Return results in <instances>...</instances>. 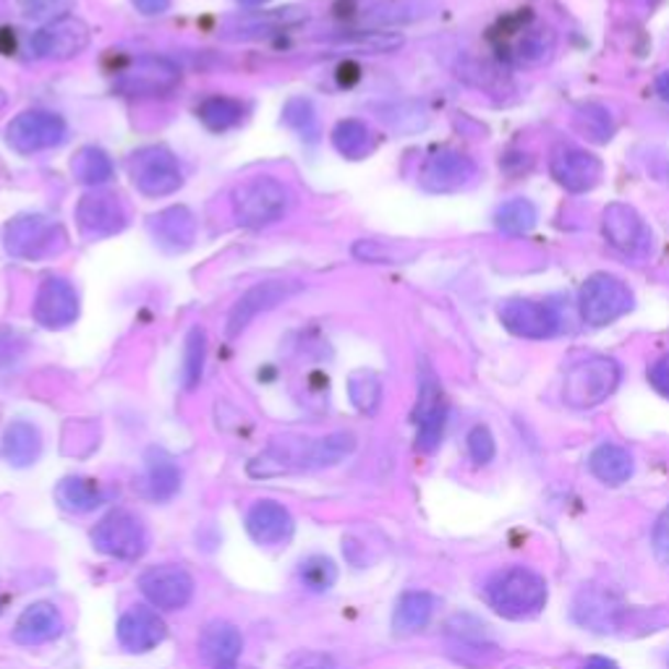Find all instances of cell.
Instances as JSON below:
<instances>
[{"mask_svg":"<svg viewBox=\"0 0 669 669\" xmlns=\"http://www.w3.org/2000/svg\"><path fill=\"white\" fill-rule=\"evenodd\" d=\"M484 596L497 615L526 620L539 615L547 604V581L523 565L497 570L484 586Z\"/></svg>","mask_w":669,"mask_h":669,"instance_id":"obj_1","label":"cell"},{"mask_svg":"<svg viewBox=\"0 0 669 669\" xmlns=\"http://www.w3.org/2000/svg\"><path fill=\"white\" fill-rule=\"evenodd\" d=\"M623 369L615 358L610 356H591L578 361L568 375H565L562 384V400L565 405L576 411L594 409V405L604 403L612 392L617 390Z\"/></svg>","mask_w":669,"mask_h":669,"instance_id":"obj_2","label":"cell"},{"mask_svg":"<svg viewBox=\"0 0 669 669\" xmlns=\"http://www.w3.org/2000/svg\"><path fill=\"white\" fill-rule=\"evenodd\" d=\"M68 244L60 223L45 215H22L11 220L3 231V246L13 259L43 261L58 257Z\"/></svg>","mask_w":669,"mask_h":669,"instance_id":"obj_3","label":"cell"},{"mask_svg":"<svg viewBox=\"0 0 669 669\" xmlns=\"http://www.w3.org/2000/svg\"><path fill=\"white\" fill-rule=\"evenodd\" d=\"M291 189L270 176L252 178V181L241 183L236 194H233L236 218L238 223L246 227H265L278 223V220L291 210Z\"/></svg>","mask_w":669,"mask_h":669,"instance_id":"obj_4","label":"cell"},{"mask_svg":"<svg viewBox=\"0 0 669 669\" xmlns=\"http://www.w3.org/2000/svg\"><path fill=\"white\" fill-rule=\"evenodd\" d=\"M129 176L144 197H168L183 186L181 165L165 147H144L129 160Z\"/></svg>","mask_w":669,"mask_h":669,"instance_id":"obj_5","label":"cell"},{"mask_svg":"<svg viewBox=\"0 0 669 669\" xmlns=\"http://www.w3.org/2000/svg\"><path fill=\"white\" fill-rule=\"evenodd\" d=\"M578 306H581V316L591 327H604V324L615 322L625 312H631L633 293L627 286L615 275H591L583 282L581 293H578Z\"/></svg>","mask_w":669,"mask_h":669,"instance_id":"obj_6","label":"cell"},{"mask_svg":"<svg viewBox=\"0 0 669 669\" xmlns=\"http://www.w3.org/2000/svg\"><path fill=\"white\" fill-rule=\"evenodd\" d=\"M94 549L115 560H140L147 551V528L136 515L126 510H115L102 519L92 531Z\"/></svg>","mask_w":669,"mask_h":669,"instance_id":"obj_7","label":"cell"},{"mask_svg":"<svg viewBox=\"0 0 669 669\" xmlns=\"http://www.w3.org/2000/svg\"><path fill=\"white\" fill-rule=\"evenodd\" d=\"M181 81V68L163 55H140L119 74L115 87L129 98H157L174 92Z\"/></svg>","mask_w":669,"mask_h":669,"instance_id":"obj_8","label":"cell"},{"mask_svg":"<svg viewBox=\"0 0 669 669\" xmlns=\"http://www.w3.org/2000/svg\"><path fill=\"white\" fill-rule=\"evenodd\" d=\"M68 126L58 113L51 110H26V113L16 115L5 129V142L22 155H32V152L53 149L66 142Z\"/></svg>","mask_w":669,"mask_h":669,"instance_id":"obj_9","label":"cell"},{"mask_svg":"<svg viewBox=\"0 0 669 669\" xmlns=\"http://www.w3.org/2000/svg\"><path fill=\"white\" fill-rule=\"evenodd\" d=\"M194 578L181 565H157L140 576V591L152 606L163 612L183 610L194 596Z\"/></svg>","mask_w":669,"mask_h":669,"instance_id":"obj_10","label":"cell"},{"mask_svg":"<svg viewBox=\"0 0 669 669\" xmlns=\"http://www.w3.org/2000/svg\"><path fill=\"white\" fill-rule=\"evenodd\" d=\"M129 225V210L119 194L110 191H92L81 197L76 207V227L87 241H102L121 233Z\"/></svg>","mask_w":669,"mask_h":669,"instance_id":"obj_11","label":"cell"},{"mask_svg":"<svg viewBox=\"0 0 669 669\" xmlns=\"http://www.w3.org/2000/svg\"><path fill=\"white\" fill-rule=\"evenodd\" d=\"M301 282L296 280H265L257 282L254 288H248V291L241 296V299L233 303L231 314H227V324H225V335L227 337H236L244 333V330L252 324L261 312H270V309L278 306V303L288 301L291 296H296L301 291Z\"/></svg>","mask_w":669,"mask_h":669,"instance_id":"obj_12","label":"cell"},{"mask_svg":"<svg viewBox=\"0 0 669 669\" xmlns=\"http://www.w3.org/2000/svg\"><path fill=\"white\" fill-rule=\"evenodd\" d=\"M32 314L45 330H66L79 316V293L66 278H45L34 296Z\"/></svg>","mask_w":669,"mask_h":669,"instance_id":"obj_13","label":"cell"},{"mask_svg":"<svg viewBox=\"0 0 669 669\" xmlns=\"http://www.w3.org/2000/svg\"><path fill=\"white\" fill-rule=\"evenodd\" d=\"M500 320L513 335L528 337V341H544L560 333V314L551 303L515 299L502 306Z\"/></svg>","mask_w":669,"mask_h":669,"instance_id":"obj_14","label":"cell"},{"mask_svg":"<svg viewBox=\"0 0 669 669\" xmlns=\"http://www.w3.org/2000/svg\"><path fill=\"white\" fill-rule=\"evenodd\" d=\"M89 37H92V32H89V26L81 22V19L66 16L53 24H45L40 32H34L30 45L40 58L68 60L87 51Z\"/></svg>","mask_w":669,"mask_h":669,"instance_id":"obj_15","label":"cell"},{"mask_svg":"<svg viewBox=\"0 0 669 669\" xmlns=\"http://www.w3.org/2000/svg\"><path fill=\"white\" fill-rule=\"evenodd\" d=\"M476 178V163L464 152L439 149L430 155L422 168V186L432 194H450L466 189Z\"/></svg>","mask_w":669,"mask_h":669,"instance_id":"obj_16","label":"cell"},{"mask_svg":"<svg viewBox=\"0 0 669 669\" xmlns=\"http://www.w3.org/2000/svg\"><path fill=\"white\" fill-rule=\"evenodd\" d=\"M549 170L555 181L565 186L568 191H589L594 189L602 178V163L591 152L570 147V144H560L551 152Z\"/></svg>","mask_w":669,"mask_h":669,"instance_id":"obj_17","label":"cell"},{"mask_svg":"<svg viewBox=\"0 0 669 669\" xmlns=\"http://www.w3.org/2000/svg\"><path fill=\"white\" fill-rule=\"evenodd\" d=\"M115 636H119L121 646L134 654H144L157 648L168 636L163 617L157 615L149 606H134V610L123 612L119 625H115Z\"/></svg>","mask_w":669,"mask_h":669,"instance_id":"obj_18","label":"cell"},{"mask_svg":"<svg viewBox=\"0 0 669 669\" xmlns=\"http://www.w3.org/2000/svg\"><path fill=\"white\" fill-rule=\"evenodd\" d=\"M447 422V405L445 395L439 390L437 379L432 375H424L422 390H419V403H416V424H419V437L416 445L419 450L432 453L439 445Z\"/></svg>","mask_w":669,"mask_h":669,"instance_id":"obj_19","label":"cell"},{"mask_svg":"<svg viewBox=\"0 0 669 669\" xmlns=\"http://www.w3.org/2000/svg\"><path fill=\"white\" fill-rule=\"evenodd\" d=\"M246 531L261 547H278L293 536V515L280 502L259 500L246 513Z\"/></svg>","mask_w":669,"mask_h":669,"instance_id":"obj_20","label":"cell"},{"mask_svg":"<svg viewBox=\"0 0 669 669\" xmlns=\"http://www.w3.org/2000/svg\"><path fill=\"white\" fill-rule=\"evenodd\" d=\"M604 236L617 252L631 254V257H640L648 248V231L644 220L636 215L627 204H610L604 210Z\"/></svg>","mask_w":669,"mask_h":669,"instance_id":"obj_21","label":"cell"},{"mask_svg":"<svg viewBox=\"0 0 669 669\" xmlns=\"http://www.w3.org/2000/svg\"><path fill=\"white\" fill-rule=\"evenodd\" d=\"M64 633V615L51 602L30 604L19 615L16 627H13V640L22 646H40L47 640H55Z\"/></svg>","mask_w":669,"mask_h":669,"instance_id":"obj_22","label":"cell"},{"mask_svg":"<svg viewBox=\"0 0 669 669\" xmlns=\"http://www.w3.org/2000/svg\"><path fill=\"white\" fill-rule=\"evenodd\" d=\"M149 233L165 252H186L197 241V220L186 207H168L149 220Z\"/></svg>","mask_w":669,"mask_h":669,"instance_id":"obj_23","label":"cell"},{"mask_svg":"<svg viewBox=\"0 0 669 669\" xmlns=\"http://www.w3.org/2000/svg\"><path fill=\"white\" fill-rule=\"evenodd\" d=\"M241 648H244V638L236 625L225 623V620H215V623L204 625L202 636H199V651H202L204 661L212 667H225L238 661Z\"/></svg>","mask_w":669,"mask_h":669,"instance_id":"obj_24","label":"cell"},{"mask_svg":"<svg viewBox=\"0 0 669 669\" xmlns=\"http://www.w3.org/2000/svg\"><path fill=\"white\" fill-rule=\"evenodd\" d=\"M306 22H309L306 9L288 5V9L261 11V13H252V16L238 19L236 30L233 32H238V37H267V34L296 30V26H301Z\"/></svg>","mask_w":669,"mask_h":669,"instance_id":"obj_25","label":"cell"},{"mask_svg":"<svg viewBox=\"0 0 669 669\" xmlns=\"http://www.w3.org/2000/svg\"><path fill=\"white\" fill-rule=\"evenodd\" d=\"M40 453H43V437H40L37 426L30 422H13L3 434V455L11 466L26 468L37 464Z\"/></svg>","mask_w":669,"mask_h":669,"instance_id":"obj_26","label":"cell"},{"mask_svg":"<svg viewBox=\"0 0 669 669\" xmlns=\"http://www.w3.org/2000/svg\"><path fill=\"white\" fill-rule=\"evenodd\" d=\"M589 468L599 481H604V484H610V487H620L631 479L636 464H633V455L627 453L625 447L606 443V445H599L596 450L591 453Z\"/></svg>","mask_w":669,"mask_h":669,"instance_id":"obj_27","label":"cell"},{"mask_svg":"<svg viewBox=\"0 0 669 669\" xmlns=\"http://www.w3.org/2000/svg\"><path fill=\"white\" fill-rule=\"evenodd\" d=\"M434 615V596L430 591H409L400 596L392 615V627L400 636H411V633L424 631Z\"/></svg>","mask_w":669,"mask_h":669,"instance_id":"obj_28","label":"cell"},{"mask_svg":"<svg viewBox=\"0 0 669 669\" xmlns=\"http://www.w3.org/2000/svg\"><path fill=\"white\" fill-rule=\"evenodd\" d=\"M356 450V437L350 432H335L314 439L303 447V468H330L346 460Z\"/></svg>","mask_w":669,"mask_h":669,"instance_id":"obj_29","label":"cell"},{"mask_svg":"<svg viewBox=\"0 0 669 669\" xmlns=\"http://www.w3.org/2000/svg\"><path fill=\"white\" fill-rule=\"evenodd\" d=\"M55 500L60 502V508L71 510V513H89V510L102 505L105 494H102V489L94 479L68 476V479L55 487Z\"/></svg>","mask_w":669,"mask_h":669,"instance_id":"obj_30","label":"cell"},{"mask_svg":"<svg viewBox=\"0 0 669 669\" xmlns=\"http://www.w3.org/2000/svg\"><path fill=\"white\" fill-rule=\"evenodd\" d=\"M147 489L157 502H168L181 489V471L163 450H149L147 455Z\"/></svg>","mask_w":669,"mask_h":669,"instance_id":"obj_31","label":"cell"},{"mask_svg":"<svg viewBox=\"0 0 669 669\" xmlns=\"http://www.w3.org/2000/svg\"><path fill=\"white\" fill-rule=\"evenodd\" d=\"M333 144L348 160H364L375 149V134L364 121L346 119L333 129Z\"/></svg>","mask_w":669,"mask_h":669,"instance_id":"obj_32","label":"cell"},{"mask_svg":"<svg viewBox=\"0 0 669 669\" xmlns=\"http://www.w3.org/2000/svg\"><path fill=\"white\" fill-rule=\"evenodd\" d=\"M521 32V37H515L513 45H510V58L528 66L547 60L555 51V34L544 30V26H523Z\"/></svg>","mask_w":669,"mask_h":669,"instance_id":"obj_33","label":"cell"},{"mask_svg":"<svg viewBox=\"0 0 669 669\" xmlns=\"http://www.w3.org/2000/svg\"><path fill=\"white\" fill-rule=\"evenodd\" d=\"M71 176L85 186H102L113 178V160L100 147H81L71 160Z\"/></svg>","mask_w":669,"mask_h":669,"instance_id":"obj_34","label":"cell"},{"mask_svg":"<svg viewBox=\"0 0 669 669\" xmlns=\"http://www.w3.org/2000/svg\"><path fill=\"white\" fill-rule=\"evenodd\" d=\"M199 119L210 131H227L244 121V105L233 98L215 94V98H207L199 105Z\"/></svg>","mask_w":669,"mask_h":669,"instance_id":"obj_35","label":"cell"},{"mask_svg":"<svg viewBox=\"0 0 669 669\" xmlns=\"http://www.w3.org/2000/svg\"><path fill=\"white\" fill-rule=\"evenodd\" d=\"M282 123H286L288 129H293L303 142L314 144L320 140V115H316L312 100L306 98L288 100L286 108H282Z\"/></svg>","mask_w":669,"mask_h":669,"instance_id":"obj_36","label":"cell"},{"mask_svg":"<svg viewBox=\"0 0 669 669\" xmlns=\"http://www.w3.org/2000/svg\"><path fill=\"white\" fill-rule=\"evenodd\" d=\"M204 358H207V333L204 327H191L186 335L183 346V388L194 390L202 379L204 371Z\"/></svg>","mask_w":669,"mask_h":669,"instance_id":"obj_37","label":"cell"},{"mask_svg":"<svg viewBox=\"0 0 669 669\" xmlns=\"http://www.w3.org/2000/svg\"><path fill=\"white\" fill-rule=\"evenodd\" d=\"M497 225L510 236H523L536 225V207L528 199H513V202L502 204L497 212Z\"/></svg>","mask_w":669,"mask_h":669,"instance_id":"obj_38","label":"cell"},{"mask_svg":"<svg viewBox=\"0 0 669 669\" xmlns=\"http://www.w3.org/2000/svg\"><path fill=\"white\" fill-rule=\"evenodd\" d=\"M299 578L309 591H314V594H322V591H330L335 586L337 568H335V562L330 560V557L312 555V557H306V560L301 562Z\"/></svg>","mask_w":669,"mask_h":669,"instance_id":"obj_39","label":"cell"},{"mask_svg":"<svg viewBox=\"0 0 669 669\" xmlns=\"http://www.w3.org/2000/svg\"><path fill=\"white\" fill-rule=\"evenodd\" d=\"M348 392L354 405L361 413H375L382 403V382H379L377 375L371 371H358V375L350 377Z\"/></svg>","mask_w":669,"mask_h":669,"instance_id":"obj_40","label":"cell"},{"mask_svg":"<svg viewBox=\"0 0 669 669\" xmlns=\"http://www.w3.org/2000/svg\"><path fill=\"white\" fill-rule=\"evenodd\" d=\"M354 257L361 261H382V265H398L413 257L409 248L398 244H382V241H358L354 244Z\"/></svg>","mask_w":669,"mask_h":669,"instance_id":"obj_41","label":"cell"},{"mask_svg":"<svg viewBox=\"0 0 669 669\" xmlns=\"http://www.w3.org/2000/svg\"><path fill=\"white\" fill-rule=\"evenodd\" d=\"M337 43L364 47V51H369V53H390V51H395V47L403 45V40H400L398 34H390V32H348V34H341Z\"/></svg>","mask_w":669,"mask_h":669,"instance_id":"obj_42","label":"cell"},{"mask_svg":"<svg viewBox=\"0 0 669 669\" xmlns=\"http://www.w3.org/2000/svg\"><path fill=\"white\" fill-rule=\"evenodd\" d=\"M19 5H22L26 19L53 24L68 16V11L74 9V0H19Z\"/></svg>","mask_w":669,"mask_h":669,"instance_id":"obj_43","label":"cell"},{"mask_svg":"<svg viewBox=\"0 0 669 669\" xmlns=\"http://www.w3.org/2000/svg\"><path fill=\"white\" fill-rule=\"evenodd\" d=\"M291 471V464H288V458L278 447H270V450L261 453L259 458H254L252 464H248V476H254V479H270V476H282Z\"/></svg>","mask_w":669,"mask_h":669,"instance_id":"obj_44","label":"cell"},{"mask_svg":"<svg viewBox=\"0 0 669 669\" xmlns=\"http://www.w3.org/2000/svg\"><path fill=\"white\" fill-rule=\"evenodd\" d=\"M578 123H581V129H583L586 134H589L594 142H606V140H610V134H612V121H610V113H606L604 108L586 105V108L581 110V115H578Z\"/></svg>","mask_w":669,"mask_h":669,"instance_id":"obj_45","label":"cell"},{"mask_svg":"<svg viewBox=\"0 0 669 669\" xmlns=\"http://www.w3.org/2000/svg\"><path fill=\"white\" fill-rule=\"evenodd\" d=\"M468 453H471L473 464L479 466H487L489 460L494 458L497 445L492 432H489L487 426H473L471 434H468Z\"/></svg>","mask_w":669,"mask_h":669,"instance_id":"obj_46","label":"cell"},{"mask_svg":"<svg viewBox=\"0 0 669 669\" xmlns=\"http://www.w3.org/2000/svg\"><path fill=\"white\" fill-rule=\"evenodd\" d=\"M651 547H654V555H657V560L669 565V508L659 515L657 526H654Z\"/></svg>","mask_w":669,"mask_h":669,"instance_id":"obj_47","label":"cell"},{"mask_svg":"<svg viewBox=\"0 0 669 669\" xmlns=\"http://www.w3.org/2000/svg\"><path fill=\"white\" fill-rule=\"evenodd\" d=\"M648 379H651V384L657 388V392L669 398V354L661 356L657 364H654L651 371H648Z\"/></svg>","mask_w":669,"mask_h":669,"instance_id":"obj_48","label":"cell"},{"mask_svg":"<svg viewBox=\"0 0 669 669\" xmlns=\"http://www.w3.org/2000/svg\"><path fill=\"white\" fill-rule=\"evenodd\" d=\"M293 669H335V665H333V659L324 657V654L306 651V654H299V657H296Z\"/></svg>","mask_w":669,"mask_h":669,"instance_id":"obj_49","label":"cell"},{"mask_svg":"<svg viewBox=\"0 0 669 669\" xmlns=\"http://www.w3.org/2000/svg\"><path fill=\"white\" fill-rule=\"evenodd\" d=\"M174 0H134V5L140 9L144 16H157V13H165L170 9Z\"/></svg>","mask_w":669,"mask_h":669,"instance_id":"obj_50","label":"cell"},{"mask_svg":"<svg viewBox=\"0 0 669 669\" xmlns=\"http://www.w3.org/2000/svg\"><path fill=\"white\" fill-rule=\"evenodd\" d=\"M583 669H620V667L615 665V661H610V659H604V657H594V659L586 661Z\"/></svg>","mask_w":669,"mask_h":669,"instance_id":"obj_51","label":"cell"},{"mask_svg":"<svg viewBox=\"0 0 669 669\" xmlns=\"http://www.w3.org/2000/svg\"><path fill=\"white\" fill-rule=\"evenodd\" d=\"M657 92H659V98H661V100H667V102H669V71L659 74V79H657Z\"/></svg>","mask_w":669,"mask_h":669,"instance_id":"obj_52","label":"cell"},{"mask_svg":"<svg viewBox=\"0 0 669 669\" xmlns=\"http://www.w3.org/2000/svg\"><path fill=\"white\" fill-rule=\"evenodd\" d=\"M241 5H248V9H252V5H265V3H270V0H238Z\"/></svg>","mask_w":669,"mask_h":669,"instance_id":"obj_53","label":"cell"},{"mask_svg":"<svg viewBox=\"0 0 669 669\" xmlns=\"http://www.w3.org/2000/svg\"><path fill=\"white\" fill-rule=\"evenodd\" d=\"M215 669H257V667H246V665H238V661H233V665H225V667H215Z\"/></svg>","mask_w":669,"mask_h":669,"instance_id":"obj_54","label":"cell"},{"mask_svg":"<svg viewBox=\"0 0 669 669\" xmlns=\"http://www.w3.org/2000/svg\"><path fill=\"white\" fill-rule=\"evenodd\" d=\"M9 105V94H5V89H0V110Z\"/></svg>","mask_w":669,"mask_h":669,"instance_id":"obj_55","label":"cell"}]
</instances>
